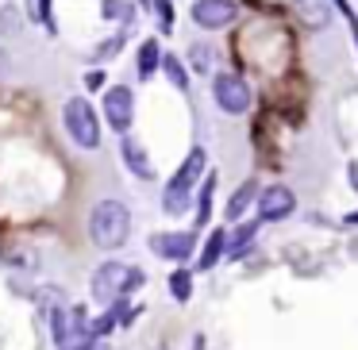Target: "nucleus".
<instances>
[{
    "label": "nucleus",
    "instance_id": "20",
    "mask_svg": "<svg viewBox=\"0 0 358 350\" xmlns=\"http://www.w3.org/2000/svg\"><path fill=\"white\" fill-rule=\"evenodd\" d=\"M189 58H193V73H208L212 66H216V50L208 47V43H193V47H189Z\"/></svg>",
    "mask_w": 358,
    "mask_h": 350
},
{
    "label": "nucleus",
    "instance_id": "25",
    "mask_svg": "<svg viewBox=\"0 0 358 350\" xmlns=\"http://www.w3.org/2000/svg\"><path fill=\"white\" fill-rule=\"evenodd\" d=\"M35 16H39L43 24H47L50 31H55V16H50V0H39V12H35Z\"/></svg>",
    "mask_w": 358,
    "mask_h": 350
},
{
    "label": "nucleus",
    "instance_id": "28",
    "mask_svg": "<svg viewBox=\"0 0 358 350\" xmlns=\"http://www.w3.org/2000/svg\"><path fill=\"white\" fill-rule=\"evenodd\" d=\"M70 350H96V339H81L78 347H70Z\"/></svg>",
    "mask_w": 358,
    "mask_h": 350
},
{
    "label": "nucleus",
    "instance_id": "9",
    "mask_svg": "<svg viewBox=\"0 0 358 350\" xmlns=\"http://www.w3.org/2000/svg\"><path fill=\"white\" fill-rule=\"evenodd\" d=\"M150 250L158 258H166V262L181 265L196 254V235L193 231H158V235H150Z\"/></svg>",
    "mask_w": 358,
    "mask_h": 350
},
{
    "label": "nucleus",
    "instance_id": "19",
    "mask_svg": "<svg viewBox=\"0 0 358 350\" xmlns=\"http://www.w3.org/2000/svg\"><path fill=\"white\" fill-rule=\"evenodd\" d=\"M162 70H166V78H170V85L178 89V93H189V70L181 66V58L166 54L162 58Z\"/></svg>",
    "mask_w": 358,
    "mask_h": 350
},
{
    "label": "nucleus",
    "instance_id": "15",
    "mask_svg": "<svg viewBox=\"0 0 358 350\" xmlns=\"http://www.w3.org/2000/svg\"><path fill=\"white\" fill-rule=\"evenodd\" d=\"M162 47H158V39H147L139 47V62H135V70H139V78L147 81V78H155L158 70H162Z\"/></svg>",
    "mask_w": 358,
    "mask_h": 350
},
{
    "label": "nucleus",
    "instance_id": "2",
    "mask_svg": "<svg viewBox=\"0 0 358 350\" xmlns=\"http://www.w3.org/2000/svg\"><path fill=\"white\" fill-rule=\"evenodd\" d=\"M139 285H147V273H143L139 265H127V262L108 258V262H101L93 270L89 293H93L96 304H116V300H124V296H131Z\"/></svg>",
    "mask_w": 358,
    "mask_h": 350
},
{
    "label": "nucleus",
    "instance_id": "6",
    "mask_svg": "<svg viewBox=\"0 0 358 350\" xmlns=\"http://www.w3.org/2000/svg\"><path fill=\"white\" fill-rule=\"evenodd\" d=\"M104 124L116 135H127L135 124V93L127 85H108L104 89Z\"/></svg>",
    "mask_w": 358,
    "mask_h": 350
},
{
    "label": "nucleus",
    "instance_id": "8",
    "mask_svg": "<svg viewBox=\"0 0 358 350\" xmlns=\"http://www.w3.org/2000/svg\"><path fill=\"white\" fill-rule=\"evenodd\" d=\"M296 212V196L289 185H266L258 193V219L262 224H281Z\"/></svg>",
    "mask_w": 358,
    "mask_h": 350
},
{
    "label": "nucleus",
    "instance_id": "5",
    "mask_svg": "<svg viewBox=\"0 0 358 350\" xmlns=\"http://www.w3.org/2000/svg\"><path fill=\"white\" fill-rule=\"evenodd\" d=\"M62 124H66V135H70L78 147H85V150L101 147V119H96V108L85 96H70V101H66Z\"/></svg>",
    "mask_w": 358,
    "mask_h": 350
},
{
    "label": "nucleus",
    "instance_id": "3",
    "mask_svg": "<svg viewBox=\"0 0 358 350\" xmlns=\"http://www.w3.org/2000/svg\"><path fill=\"white\" fill-rule=\"evenodd\" d=\"M204 166H208V150H204V147H193V150L185 154V162L178 166L173 181L166 185V193H162V212H166V216H185V212H189L193 189H196V181L204 177Z\"/></svg>",
    "mask_w": 358,
    "mask_h": 350
},
{
    "label": "nucleus",
    "instance_id": "27",
    "mask_svg": "<svg viewBox=\"0 0 358 350\" xmlns=\"http://www.w3.org/2000/svg\"><path fill=\"white\" fill-rule=\"evenodd\" d=\"M347 177H350V189H358V162H350V170H347Z\"/></svg>",
    "mask_w": 358,
    "mask_h": 350
},
{
    "label": "nucleus",
    "instance_id": "13",
    "mask_svg": "<svg viewBox=\"0 0 358 350\" xmlns=\"http://www.w3.org/2000/svg\"><path fill=\"white\" fill-rule=\"evenodd\" d=\"M250 204H258V181H243V185L231 193V200H227V219H231V224L243 219Z\"/></svg>",
    "mask_w": 358,
    "mask_h": 350
},
{
    "label": "nucleus",
    "instance_id": "30",
    "mask_svg": "<svg viewBox=\"0 0 358 350\" xmlns=\"http://www.w3.org/2000/svg\"><path fill=\"white\" fill-rule=\"evenodd\" d=\"M347 224H358V212H350V216H347Z\"/></svg>",
    "mask_w": 358,
    "mask_h": 350
},
{
    "label": "nucleus",
    "instance_id": "24",
    "mask_svg": "<svg viewBox=\"0 0 358 350\" xmlns=\"http://www.w3.org/2000/svg\"><path fill=\"white\" fill-rule=\"evenodd\" d=\"M124 39H127V31H116V39L101 43V47H96V54H93V58H96V62H101V58H108V54L116 58V54H120V47H124Z\"/></svg>",
    "mask_w": 358,
    "mask_h": 350
},
{
    "label": "nucleus",
    "instance_id": "22",
    "mask_svg": "<svg viewBox=\"0 0 358 350\" xmlns=\"http://www.w3.org/2000/svg\"><path fill=\"white\" fill-rule=\"evenodd\" d=\"M116 327H120V316H116V308H108L101 319H93V327H89V335H93V339H104V335H112Z\"/></svg>",
    "mask_w": 358,
    "mask_h": 350
},
{
    "label": "nucleus",
    "instance_id": "4",
    "mask_svg": "<svg viewBox=\"0 0 358 350\" xmlns=\"http://www.w3.org/2000/svg\"><path fill=\"white\" fill-rule=\"evenodd\" d=\"M89 312L81 308V304H66L62 296L55 300V308H50V339H55L58 350H70L78 347L81 339H93L89 335Z\"/></svg>",
    "mask_w": 358,
    "mask_h": 350
},
{
    "label": "nucleus",
    "instance_id": "18",
    "mask_svg": "<svg viewBox=\"0 0 358 350\" xmlns=\"http://www.w3.org/2000/svg\"><path fill=\"white\" fill-rule=\"evenodd\" d=\"M170 296L178 304L193 300V273H189L185 265H173V273H170Z\"/></svg>",
    "mask_w": 358,
    "mask_h": 350
},
{
    "label": "nucleus",
    "instance_id": "10",
    "mask_svg": "<svg viewBox=\"0 0 358 350\" xmlns=\"http://www.w3.org/2000/svg\"><path fill=\"white\" fill-rule=\"evenodd\" d=\"M193 24L204 27V31H220V27L235 24V16H239V4L235 0H193Z\"/></svg>",
    "mask_w": 358,
    "mask_h": 350
},
{
    "label": "nucleus",
    "instance_id": "17",
    "mask_svg": "<svg viewBox=\"0 0 358 350\" xmlns=\"http://www.w3.org/2000/svg\"><path fill=\"white\" fill-rule=\"evenodd\" d=\"M255 235H258V224H239V231L227 239V258H247Z\"/></svg>",
    "mask_w": 358,
    "mask_h": 350
},
{
    "label": "nucleus",
    "instance_id": "12",
    "mask_svg": "<svg viewBox=\"0 0 358 350\" xmlns=\"http://www.w3.org/2000/svg\"><path fill=\"white\" fill-rule=\"evenodd\" d=\"M120 158H124V166H127V170H131L139 181H155V166H150L143 143H135L131 135H124V143H120Z\"/></svg>",
    "mask_w": 358,
    "mask_h": 350
},
{
    "label": "nucleus",
    "instance_id": "14",
    "mask_svg": "<svg viewBox=\"0 0 358 350\" xmlns=\"http://www.w3.org/2000/svg\"><path fill=\"white\" fill-rule=\"evenodd\" d=\"M224 254H227V231H224V227H216V231L208 235V242H204V250L196 254V265H201V270H212Z\"/></svg>",
    "mask_w": 358,
    "mask_h": 350
},
{
    "label": "nucleus",
    "instance_id": "26",
    "mask_svg": "<svg viewBox=\"0 0 358 350\" xmlns=\"http://www.w3.org/2000/svg\"><path fill=\"white\" fill-rule=\"evenodd\" d=\"M85 85H89V89H104V73H101V70H93V73L85 78Z\"/></svg>",
    "mask_w": 358,
    "mask_h": 350
},
{
    "label": "nucleus",
    "instance_id": "29",
    "mask_svg": "<svg viewBox=\"0 0 358 350\" xmlns=\"http://www.w3.org/2000/svg\"><path fill=\"white\" fill-rule=\"evenodd\" d=\"M4 73H8V54L0 50V78H4Z\"/></svg>",
    "mask_w": 358,
    "mask_h": 350
},
{
    "label": "nucleus",
    "instance_id": "7",
    "mask_svg": "<svg viewBox=\"0 0 358 350\" xmlns=\"http://www.w3.org/2000/svg\"><path fill=\"white\" fill-rule=\"evenodd\" d=\"M212 96H216V104L227 116H243V112L250 108V85L239 73H220V78L212 81Z\"/></svg>",
    "mask_w": 358,
    "mask_h": 350
},
{
    "label": "nucleus",
    "instance_id": "23",
    "mask_svg": "<svg viewBox=\"0 0 358 350\" xmlns=\"http://www.w3.org/2000/svg\"><path fill=\"white\" fill-rule=\"evenodd\" d=\"M155 12H158V27H162V31H173V4L170 0H155Z\"/></svg>",
    "mask_w": 358,
    "mask_h": 350
},
{
    "label": "nucleus",
    "instance_id": "16",
    "mask_svg": "<svg viewBox=\"0 0 358 350\" xmlns=\"http://www.w3.org/2000/svg\"><path fill=\"white\" fill-rule=\"evenodd\" d=\"M101 16L108 20V24L127 27L135 20V4H131V0H101Z\"/></svg>",
    "mask_w": 358,
    "mask_h": 350
},
{
    "label": "nucleus",
    "instance_id": "1",
    "mask_svg": "<svg viewBox=\"0 0 358 350\" xmlns=\"http://www.w3.org/2000/svg\"><path fill=\"white\" fill-rule=\"evenodd\" d=\"M127 235H131V208L124 200H116V196L96 200L93 212H89V239H93V247L120 250L127 242Z\"/></svg>",
    "mask_w": 358,
    "mask_h": 350
},
{
    "label": "nucleus",
    "instance_id": "11",
    "mask_svg": "<svg viewBox=\"0 0 358 350\" xmlns=\"http://www.w3.org/2000/svg\"><path fill=\"white\" fill-rule=\"evenodd\" d=\"M293 12L308 31H320V27L331 24L335 16V0H293Z\"/></svg>",
    "mask_w": 358,
    "mask_h": 350
},
{
    "label": "nucleus",
    "instance_id": "21",
    "mask_svg": "<svg viewBox=\"0 0 358 350\" xmlns=\"http://www.w3.org/2000/svg\"><path fill=\"white\" fill-rule=\"evenodd\" d=\"M212 193H216V173H208L201 196H196V224H208L212 219Z\"/></svg>",
    "mask_w": 358,
    "mask_h": 350
}]
</instances>
